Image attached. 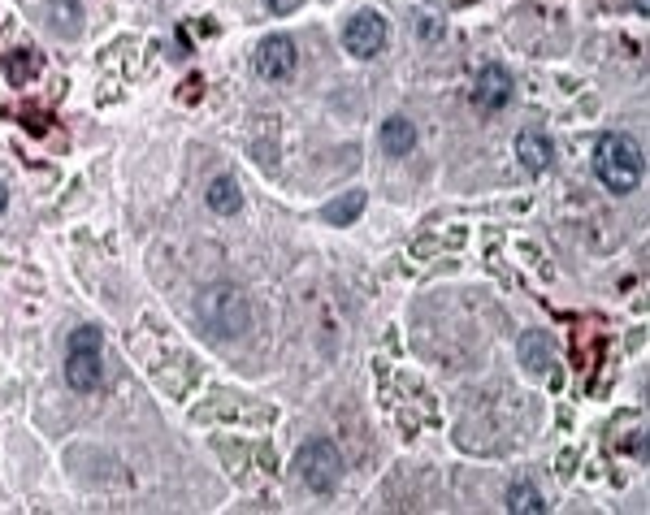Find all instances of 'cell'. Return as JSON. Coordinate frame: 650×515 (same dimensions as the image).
<instances>
[{
    "instance_id": "obj_4",
    "label": "cell",
    "mask_w": 650,
    "mask_h": 515,
    "mask_svg": "<svg viewBox=\"0 0 650 515\" xmlns=\"http://www.w3.org/2000/svg\"><path fill=\"white\" fill-rule=\"evenodd\" d=\"M343 468H347L343 451H338L330 438L308 442L304 451H299V459H295L299 481H304V490H312V494H334L338 481H343Z\"/></svg>"
},
{
    "instance_id": "obj_12",
    "label": "cell",
    "mask_w": 650,
    "mask_h": 515,
    "mask_svg": "<svg viewBox=\"0 0 650 515\" xmlns=\"http://www.w3.org/2000/svg\"><path fill=\"white\" fill-rule=\"evenodd\" d=\"M377 139H382L386 156H408L416 148V126L408 122V117H386L382 130H377Z\"/></svg>"
},
{
    "instance_id": "obj_8",
    "label": "cell",
    "mask_w": 650,
    "mask_h": 515,
    "mask_svg": "<svg viewBox=\"0 0 650 515\" xmlns=\"http://www.w3.org/2000/svg\"><path fill=\"white\" fill-rule=\"evenodd\" d=\"M516 355H520V368L533 373V377H551L555 373V342H551L546 329H529V334H520Z\"/></svg>"
},
{
    "instance_id": "obj_9",
    "label": "cell",
    "mask_w": 650,
    "mask_h": 515,
    "mask_svg": "<svg viewBox=\"0 0 650 515\" xmlns=\"http://www.w3.org/2000/svg\"><path fill=\"white\" fill-rule=\"evenodd\" d=\"M516 161L529 169V174H546L555 165V143L542 135V130H525L516 135Z\"/></svg>"
},
{
    "instance_id": "obj_17",
    "label": "cell",
    "mask_w": 650,
    "mask_h": 515,
    "mask_svg": "<svg viewBox=\"0 0 650 515\" xmlns=\"http://www.w3.org/2000/svg\"><path fill=\"white\" fill-rule=\"evenodd\" d=\"M5 204H9V191H5V182H0V213H5Z\"/></svg>"
},
{
    "instance_id": "obj_16",
    "label": "cell",
    "mask_w": 650,
    "mask_h": 515,
    "mask_svg": "<svg viewBox=\"0 0 650 515\" xmlns=\"http://www.w3.org/2000/svg\"><path fill=\"white\" fill-rule=\"evenodd\" d=\"M269 13H295L299 9V0H265Z\"/></svg>"
},
{
    "instance_id": "obj_15",
    "label": "cell",
    "mask_w": 650,
    "mask_h": 515,
    "mask_svg": "<svg viewBox=\"0 0 650 515\" xmlns=\"http://www.w3.org/2000/svg\"><path fill=\"white\" fill-rule=\"evenodd\" d=\"M5 70H9V83H31L35 70H39V52L35 48H18V52H9V61H5Z\"/></svg>"
},
{
    "instance_id": "obj_6",
    "label": "cell",
    "mask_w": 650,
    "mask_h": 515,
    "mask_svg": "<svg viewBox=\"0 0 650 515\" xmlns=\"http://www.w3.org/2000/svg\"><path fill=\"white\" fill-rule=\"evenodd\" d=\"M295 61H299V52H295V39L291 35L260 39V48H256V70H260V78H269V83H286V78L295 74Z\"/></svg>"
},
{
    "instance_id": "obj_13",
    "label": "cell",
    "mask_w": 650,
    "mask_h": 515,
    "mask_svg": "<svg viewBox=\"0 0 650 515\" xmlns=\"http://www.w3.org/2000/svg\"><path fill=\"white\" fill-rule=\"evenodd\" d=\"M364 213V191H347V195H338V200H330L321 208V217L330 221V226H351Z\"/></svg>"
},
{
    "instance_id": "obj_7",
    "label": "cell",
    "mask_w": 650,
    "mask_h": 515,
    "mask_svg": "<svg viewBox=\"0 0 650 515\" xmlns=\"http://www.w3.org/2000/svg\"><path fill=\"white\" fill-rule=\"evenodd\" d=\"M512 100V74L503 70V65H486V70H477L473 78V104L481 113H499L503 104Z\"/></svg>"
},
{
    "instance_id": "obj_1",
    "label": "cell",
    "mask_w": 650,
    "mask_h": 515,
    "mask_svg": "<svg viewBox=\"0 0 650 515\" xmlns=\"http://www.w3.org/2000/svg\"><path fill=\"white\" fill-rule=\"evenodd\" d=\"M195 316H200L204 334H213L217 342H239L252 329V303L234 282H213L208 290H200Z\"/></svg>"
},
{
    "instance_id": "obj_2",
    "label": "cell",
    "mask_w": 650,
    "mask_h": 515,
    "mask_svg": "<svg viewBox=\"0 0 650 515\" xmlns=\"http://www.w3.org/2000/svg\"><path fill=\"white\" fill-rule=\"evenodd\" d=\"M594 174L611 195H629L642 182V152L629 135H598L594 139Z\"/></svg>"
},
{
    "instance_id": "obj_10",
    "label": "cell",
    "mask_w": 650,
    "mask_h": 515,
    "mask_svg": "<svg viewBox=\"0 0 650 515\" xmlns=\"http://www.w3.org/2000/svg\"><path fill=\"white\" fill-rule=\"evenodd\" d=\"M44 22L52 35L74 39V35H83V5L78 0H44Z\"/></svg>"
},
{
    "instance_id": "obj_5",
    "label": "cell",
    "mask_w": 650,
    "mask_h": 515,
    "mask_svg": "<svg viewBox=\"0 0 650 515\" xmlns=\"http://www.w3.org/2000/svg\"><path fill=\"white\" fill-rule=\"evenodd\" d=\"M386 35H390V26L382 13H373V9H360L356 18L347 22V31H343V48L351 52V57H360V61H369L377 57V52L386 48Z\"/></svg>"
},
{
    "instance_id": "obj_14",
    "label": "cell",
    "mask_w": 650,
    "mask_h": 515,
    "mask_svg": "<svg viewBox=\"0 0 650 515\" xmlns=\"http://www.w3.org/2000/svg\"><path fill=\"white\" fill-rule=\"evenodd\" d=\"M507 511H516V515H542L546 511V498L533 490L529 481H516L512 490H507Z\"/></svg>"
},
{
    "instance_id": "obj_3",
    "label": "cell",
    "mask_w": 650,
    "mask_h": 515,
    "mask_svg": "<svg viewBox=\"0 0 650 515\" xmlns=\"http://www.w3.org/2000/svg\"><path fill=\"white\" fill-rule=\"evenodd\" d=\"M65 381L78 394H96L104 386V334L96 325H78L65 342Z\"/></svg>"
},
{
    "instance_id": "obj_11",
    "label": "cell",
    "mask_w": 650,
    "mask_h": 515,
    "mask_svg": "<svg viewBox=\"0 0 650 515\" xmlns=\"http://www.w3.org/2000/svg\"><path fill=\"white\" fill-rule=\"evenodd\" d=\"M204 200H208V208L213 213H221V217H234L243 208V187L234 182V174H217L213 182H208V191H204Z\"/></svg>"
}]
</instances>
